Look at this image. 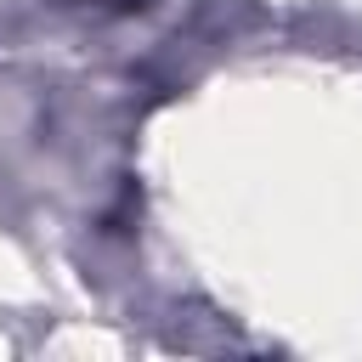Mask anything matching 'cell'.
Here are the masks:
<instances>
[]
</instances>
